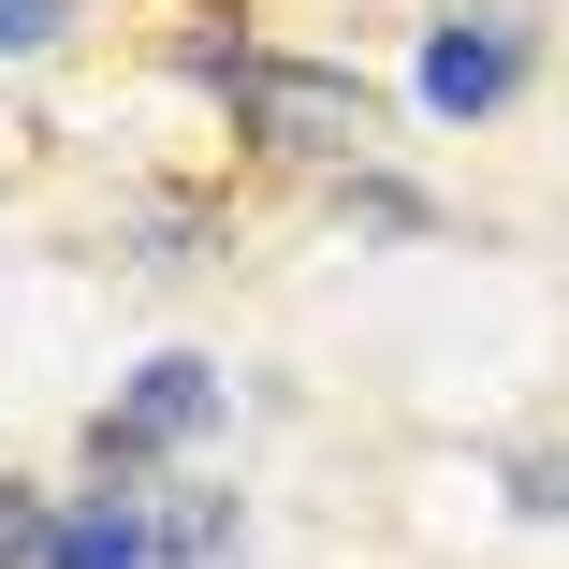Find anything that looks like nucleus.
Instances as JSON below:
<instances>
[{
    "label": "nucleus",
    "mask_w": 569,
    "mask_h": 569,
    "mask_svg": "<svg viewBox=\"0 0 569 569\" xmlns=\"http://www.w3.org/2000/svg\"><path fill=\"white\" fill-rule=\"evenodd\" d=\"M44 569H161V511L147 497H59Z\"/></svg>",
    "instance_id": "nucleus-4"
},
{
    "label": "nucleus",
    "mask_w": 569,
    "mask_h": 569,
    "mask_svg": "<svg viewBox=\"0 0 569 569\" xmlns=\"http://www.w3.org/2000/svg\"><path fill=\"white\" fill-rule=\"evenodd\" d=\"M511 88H526V16H438L423 59H409V102H423V118H452V132L497 118Z\"/></svg>",
    "instance_id": "nucleus-2"
},
{
    "label": "nucleus",
    "mask_w": 569,
    "mask_h": 569,
    "mask_svg": "<svg viewBox=\"0 0 569 569\" xmlns=\"http://www.w3.org/2000/svg\"><path fill=\"white\" fill-rule=\"evenodd\" d=\"M204 73H219V102H234V132H249L263 161L366 176V147H380V88H366L351 59H278V44H234V59H219V44H204Z\"/></svg>",
    "instance_id": "nucleus-1"
},
{
    "label": "nucleus",
    "mask_w": 569,
    "mask_h": 569,
    "mask_svg": "<svg viewBox=\"0 0 569 569\" xmlns=\"http://www.w3.org/2000/svg\"><path fill=\"white\" fill-rule=\"evenodd\" d=\"M44 540H59V497L0 482V569H44Z\"/></svg>",
    "instance_id": "nucleus-5"
},
{
    "label": "nucleus",
    "mask_w": 569,
    "mask_h": 569,
    "mask_svg": "<svg viewBox=\"0 0 569 569\" xmlns=\"http://www.w3.org/2000/svg\"><path fill=\"white\" fill-rule=\"evenodd\" d=\"M73 16H59V0H0V59H44Z\"/></svg>",
    "instance_id": "nucleus-6"
},
{
    "label": "nucleus",
    "mask_w": 569,
    "mask_h": 569,
    "mask_svg": "<svg viewBox=\"0 0 569 569\" xmlns=\"http://www.w3.org/2000/svg\"><path fill=\"white\" fill-rule=\"evenodd\" d=\"M219 409H234V380H219L204 351H161V366H132V395L88 423V452L102 468H147V452H176V438H204Z\"/></svg>",
    "instance_id": "nucleus-3"
}]
</instances>
